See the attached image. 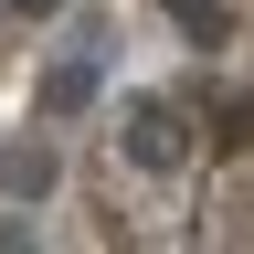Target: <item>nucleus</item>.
Returning a JSON list of instances; mask_svg holds the SVG:
<instances>
[{
  "mask_svg": "<svg viewBox=\"0 0 254 254\" xmlns=\"http://www.w3.org/2000/svg\"><path fill=\"white\" fill-rule=\"evenodd\" d=\"M117 159H138V170H180V159H190V117L170 106V95H127V117H117Z\"/></svg>",
  "mask_w": 254,
  "mask_h": 254,
  "instance_id": "nucleus-1",
  "label": "nucleus"
},
{
  "mask_svg": "<svg viewBox=\"0 0 254 254\" xmlns=\"http://www.w3.org/2000/svg\"><path fill=\"white\" fill-rule=\"evenodd\" d=\"M95 106V64L74 53V64H53V74H43V117H85Z\"/></svg>",
  "mask_w": 254,
  "mask_h": 254,
  "instance_id": "nucleus-2",
  "label": "nucleus"
},
{
  "mask_svg": "<svg viewBox=\"0 0 254 254\" xmlns=\"http://www.w3.org/2000/svg\"><path fill=\"white\" fill-rule=\"evenodd\" d=\"M170 21L190 32V43H222V21H233V11H222V0H170Z\"/></svg>",
  "mask_w": 254,
  "mask_h": 254,
  "instance_id": "nucleus-3",
  "label": "nucleus"
}]
</instances>
